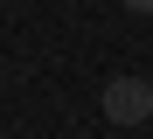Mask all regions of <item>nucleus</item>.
Returning a JSON list of instances; mask_svg holds the SVG:
<instances>
[{"instance_id":"f257e3e1","label":"nucleus","mask_w":153,"mask_h":139,"mask_svg":"<svg viewBox=\"0 0 153 139\" xmlns=\"http://www.w3.org/2000/svg\"><path fill=\"white\" fill-rule=\"evenodd\" d=\"M105 118L111 125H146L153 118V83L146 77H111L105 83Z\"/></svg>"},{"instance_id":"f03ea898","label":"nucleus","mask_w":153,"mask_h":139,"mask_svg":"<svg viewBox=\"0 0 153 139\" xmlns=\"http://www.w3.org/2000/svg\"><path fill=\"white\" fill-rule=\"evenodd\" d=\"M118 7H132V14H153V0H118Z\"/></svg>"}]
</instances>
